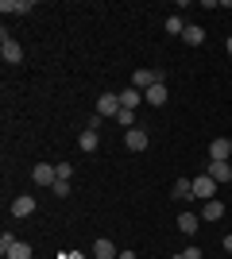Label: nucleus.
<instances>
[{"label": "nucleus", "instance_id": "obj_26", "mask_svg": "<svg viewBox=\"0 0 232 259\" xmlns=\"http://www.w3.org/2000/svg\"><path fill=\"white\" fill-rule=\"evenodd\" d=\"M224 251H228V255H232V232H228V236H224Z\"/></svg>", "mask_w": 232, "mask_h": 259}, {"label": "nucleus", "instance_id": "obj_10", "mask_svg": "<svg viewBox=\"0 0 232 259\" xmlns=\"http://www.w3.org/2000/svg\"><path fill=\"white\" fill-rule=\"evenodd\" d=\"M116 255H120V251H116V244H112V240L101 236L97 244H93V259H116Z\"/></svg>", "mask_w": 232, "mask_h": 259}, {"label": "nucleus", "instance_id": "obj_2", "mask_svg": "<svg viewBox=\"0 0 232 259\" xmlns=\"http://www.w3.org/2000/svg\"><path fill=\"white\" fill-rule=\"evenodd\" d=\"M147 143H151V140H147L144 128H128V132H124V147H128V151L140 155V151H147Z\"/></svg>", "mask_w": 232, "mask_h": 259}, {"label": "nucleus", "instance_id": "obj_29", "mask_svg": "<svg viewBox=\"0 0 232 259\" xmlns=\"http://www.w3.org/2000/svg\"><path fill=\"white\" fill-rule=\"evenodd\" d=\"M224 47H228V54H232V35H228V39H224Z\"/></svg>", "mask_w": 232, "mask_h": 259}, {"label": "nucleus", "instance_id": "obj_23", "mask_svg": "<svg viewBox=\"0 0 232 259\" xmlns=\"http://www.w3.org/2000/svg\"><path fill=\"white\" fill-rule=\"evenodd\" d=\"M51 194H55V197H66V194H70V182H62V178H58V182L51 186Z\"/></svg>", "mask_w": 232, "mask_h": 259}, {"label": "nucleus", "instance_id": "obj_3", "mask_svg": "<svg viewBox=\"0 0 232 259\" xmlns=\"http://www.w3.org/2000/svg\"><path fill=\"white\" fill-rule=\"evenodd\" d=\"M120 93H101V101H97V116H112L116 120V112H120Z\"/></svg>", "mask_w": 232, "mask_h": 259}, {"label": "nucleus", "instance_id": "obj_18", "mask_svg": "<svg viewBox=\"0 0 232 259\" xmlns=\"http://www.w3.org/2000/svg\"><path fill=\"white\" fill-rule=\"evenodd\" d=\"M144 101H147V105H166V85H163V81H159V85H151V89L144 93Z\"/></svg>", "mask_w": 232, "mask_h": 259}, {"label": "nucleus", "instance_id": "obj_21", "mask_svg": "<svg viewBox=\"0 0 232 259\" xmlns=\"http://www.w3.org/2000/svg\"><path fill=\"white\" fill-rule=\"evenodd\" d=\"M182 31H186L182 16H166V35H178V39H182Z\"/></svg>", "mask_w": 232, "mask_h": 259}, {"label": "nucleus", "instance_id": "obj_24", "mask_svg": "<svg viewBox=\"0 0 232 259\" xmlns=\"http://www.w3.org/2000/svg\"><path fill=\"white\" fill-rule=\"evenodd\" d=\"M8 248H16V236H12V232H4V236H0V251L8 255Z\"/></svg>", "mask_w": 232, "mask_h": 259}, {"label": "nucleus", "instance_id": "obj_7", "mask_svg": "<svg viewBox=\"0 0 232 259\" xmlns=\"http://www.w3.org/2000/svg\"><path fill=\"white\" fill-rule=\"evenodd\" d=\"M194 197H205V201L217 197V182H213L209 174H198V178H194Z\"/></svg>", "mask_w": 232, "mask_h": 259}, {"label": "nucleus", "instance_id": "obj_13", "mask_svg": "<svg viewBox=\"0 0 232 259\" xmlns=\"http://www.w3.org/2000/svg\"><path fill=\"white\" fill-rule=\"evenodd\" d=\"M182 43H190V47H201V43H205V31H201L198 23H186V31H182Z\"/></svg>", "mask_w": 232, "mask_h": 259}, {"label": "nucleus", "instance_id": "obj_20", "mask_svg": "<svg viewBox=\"0 0 232 259\" xmlns=\"http://www.w3.org/2000/svg\"><path fill=\"white\" fill-rule=\"evenodd\" d=\"M116 124H120L124 132L135 128V108H120V112H116Z\"/></svg>", "mask_w": 232, "mask_h": 259}, {"label": "nucleus", "instance_id": "obj_8", "mask_svg": "<svg viewBox=\"0 0 232 259\" xmlns=\"http://www.w3.org/2000/svg\"><path fill=\"white\" fill-rule=\"evenodd\" d=\"M31 213H35V197L31 194H20L12 201V217H16V221H23V217H31Z\"/></svg>", "mask_w": 232, "mask_h": 259}, {"label": "nucleus", "instance_id": "obj_25", "mask_svg": "<svg viewBox=\"0 0 232 259\" xmlns=\"http://www.w3.org/2000/svg\"><path fill=\"white\" fill-rule=\"evenodd\" d=\"M174 259H201V248H186V251H178Z\"/></svg>", "mask_w": 232, "mask_h": 259}, {"label": "nucleus", "instance_id": "obj_28", "mask_svg": "<svg viewBox=\"0 0 232 259\" xmlns=\"http://www.w3.org/2000/svg\"><path fill=\"white\" fill-rule=\"evenodd\" d=\"M116 259H135V251H120V255H116Z\"/></svg>", "mask_w": 232, "mask_h": 259}, {"label": "nucleus", "instance_id": "obj_6", "mask_svg": "<svg viewBox=\"0 0 232 259\" xmlns=\"http://www.w3.org/2000/svg\"><path fill=\"white\" fill-rule=\"evenodd\" d=\"M228 155H232V140L228 136H217V140L209 143V159L213 162H228Z\"/></svg>", "mask_w": 232, "mask_h": 259}, {"label": "nucleus", "instance_id": "obj_19", "mask_svg": "<svg viewBox=\"0 0 232 259\" xmlns=\"http://www.w3.org/2000/svg\"><path fill=\"white\" fill-rule=\"evenodd\" d=\"M4 259H31V244L16 240V248H8V255H4Z\"/></svg>", "mask_w": 232, "mask_h": 259}, {"label": "nucleus", "instance_id": "obj_5", "mask_svg": "<svg viewBox=\"0 0 232 259\" xmlns=\"http://www.w3.org/2000/svg\"><path fill=\"white\" fill-rule=\"evenodd\" d=\"M205 174H209V178H213V182H217V186H228L232 182V166H228V162H205Z\"/></svg>", "mask_w": 232, "mask_h": 259}, {"label": "nucleus", "instance_id": "obj_12", "mask_svg": "<svg viewBox=\"0 0 232 259\" xmlns=\"http://www.w3.org/2000/svg\"><path fill=\"white\" fill-rule=\"evenodd\" d=\"M0 12H8V16H23V12H31V0H0Z\"/></svg>", "mask_w": 232, "mask_h": 259}, {"label": "nucleus", "instance_id": "obj_14", "mask_svg": "<svg viewBox=\"0 0 232 259\" xmlns=\"http://www.w3.org/2000/svg\"><path fill=\"white\" fill-rule=\"evenodd\" d=\"M221 217H224V201H217V197H213V201H205L201 221H221Z\"/></svg>", "mask_w": 232, "mask_h": 259}, {"label": "nucleus", "instance_id": "obj_22", "mask_svg": "<svg viewBox=\"0 0 232 259\" xmlns=\"http://www.w3.org/2000/svg\"><path fill=\"white\" fill-rule=\"evenodd\" d=\"M55 166H58V178H62V182L74 178V166H70V162H55Z\"/></svg>", "mask_w": 232, "mask_h": 259}, {"label": "nucleus", "instance_id": "obj_4", "mask_svg": "<svg viewBox=\"0 0 232 259\" xmlns=\"http://www.w3.org/2000/svg\"><path fill=\"white\" fill-rule=\"evenodd\" d=\"M159 81H163V74H159V70H135V74H132V85L140 89V93H147V89L159 85Z\"/></svg>", "mask_w": 232, "mask_h": 259}, {"label": "nucleus", "instance_id": "obj_15", "mask_svg": "<svg viewBox=\"0 0 232 259\" xmlns=\"http://www.w3.org/2000/svg\"><path fill=\"white\" fill-rule=\"evenodd\" d=\"M120 105H124V108H135V105H144V93H140L135 85L120 89Z\"/></svg>", "mask_w": 232, "mask_h": 259}, {"label": "nucleus", "instance_id": "obj_27", "mask_svg": "<svg viewBox=\"0 0 232 259\" xmlns=\"http://www.w3.org/2000/svg\"><path fill=\"white\" fill-rule=\"evenodd\" d=\"M62 259H85V255H81V251H70V255H62Z\"/></svg>", "mask_w": 232, "mask_h": 259}, {"label": "nucleus", "instance_id": "obj_16", "mask_svg": "<svg viewBox=\"0 0 232 259\" xmlns=\"http://www.w3.org/2000/svg\"><path fill=\"white\" fill-rule=\"evenodd\" d=\"M97 143H101V136L93 128H85L81 136H77V147H81V151H97Z\"/></svg>", "mask_w": 232, "mask_h": 259}, {"label": "nucleus", "instance_id": "obj_11", "mask_svg": "<svg viewBox=\"0 0 232 259\" xmlns=\"http://www.w3.org/2000/svg\"><path fill=\"white\" fill-rule=\"evenodd\" d=\"M170 197H178V201H186V197H194V178H178V182L170 186Z\"/></svg>", "mask_w": 232, "mask_h": 259}, {"label": "nucleus", "instance_id": "obj_1", "mask_svg": "<svg viewBox=\"0 0 232 259\" xmlns=\"http://www.w3.org/2000/svg\"><path fill=\"white\" fill-rule=\"evenodd\" d=\"M0 58H4L8 66H20V62H23V47L16 43V39H12L8 31L0 35Z\"/></svg>", "mask_w": 232, "mask_h": 259}, {"label": "nucleus", "instance_id": "obj_9", "mask_svg": "<svg viewBox=\"0 0 232 259\" xmlns=\"http://www.w3.org/2000/svg\"><path fill=\"white\" fill-rule=\"evenodd\" d=\"M31 174H35V182H39V186H55L58 182V166H51V162H39Z\"/></svg>", "mask_w": 232, "mask_h": 259}, {"label": "nucleus", "instance_id": "obj_17", "mask_svg": "<svg viewBox=\"0 0 232 259\" xmlns=\"http://www.w3.org/2000/svg\"><path fill=\"white\" fill-rule=\"evenodd\" d=\"M198 225H201V217H194V213H182V217H178V232H186V236H194Z\"/></svg>", "mask_w": 232, "mask_h": 259}]
</instances>
